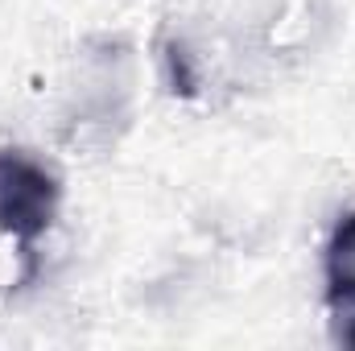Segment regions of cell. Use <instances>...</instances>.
I'll list each match as a JSON object with an SVG mask.
<instances>
[{
    "instance_id": "6da1fadb",
    "label": "cell",
    "mask_w": 355,
    "mask_h": 351,
    "mask_svg": "<svg viewBox=\"0 0 355 351\" xmlns=\"http://www.w3.org/2000/svg\"><path fill=\"white\" fill-rule=\"evenodd\" d=\"M62 186L46 166L25 157L21 149H0V232L33 244L42 232H50L58 215Z\"/></svg>"
},
{
    "instance_id": "7a4b0ae2",
    "label": "cell",
    "mask_w": 355,
    "mask_h": 351,
    "mask_svg": "<svg viewBox=\"0 0 355 351\" xmlns=\"http://www.w3.org/2000/svg\"><path fill=\"white\" fill-rule=\"evenodd\" d=\"M327 306L335 339L355 348V211L339 219L327 244Z\"/></svg>"
}]
</instances>
